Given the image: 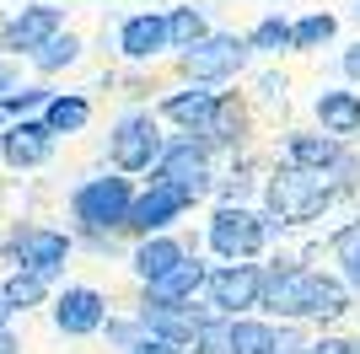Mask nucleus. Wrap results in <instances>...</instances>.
<instances>
[{"instance_id":"34","label":"nucleus","mask_w":360,"mask_h":354,"mask_svg":"<svg viewBox=\"0 0 360 354\" xmlns=\"http://www.w3.org/2000/svg\"><path fill=\"white\" fill-rule=\"evenodd\" d=\"M345 354H360V343H349V349H345Z\"/></svg>"},{"instance_id":"15","label":"nucleus","mask_w":360,"mask_h":354,"mask_svg":"<svg viewBox=\"0 0 360 354\" xmlns=\"http://www.w3.org/2000/svg\"><path fill=\"white\" fill-rule=\"evenodd\" d=\"M205 284V268L199 263H188L183 258L172 274H162V280L150 284V301H162V306H183V301H194V290Z\"/></svg>"},{"instance_id":"26","label":"nucleus","mask_w":360,"mask_h":354,"mask_svg":"<svg viewBox=\"0 0 360 354\" xmlns=\"http://www.w3.org/2000/svg\"><path fill=\"white\" fill-rule=\"evenodd\" d=\"M290 32H296V27H285L280 16H269V22H258V27H253V38H248V44H253V48H285Z\"/></svg>"},{"instance_id":"18","label":"nucleus","mask_w":360,"mask_h":354,"mask_svg":"<svg viewBox=\"0 0 360 354\" xmlns=\"http://www.w3.org/2000/svg\"><path fill=\"white\" fill-rule=\"evenodd\" d=\"M231 354H280L269 322H231Z\"/></svg>"},{"instance_id":"12","label":"nucleus","mask_w":360,"mask_h":354,"mask_svg":"<svg viewBox=\"0 0 360 354\" xmlns=\"http://www.w3.org/2000/svg\"><path fill=\"white\" fill-rule=\"evenodd\" d=\"M16 258H22V268L54 274V268L70 258V242H65L60 231H22V236H16Z\"/></svg>"},{"instance_id":"3","label":"nucleus","mask_w":360,"mask_h":354,"mask_svg":"<svg viewBox=\"0 0 360 354\" xmlns=\"http://www.w3.org/2000/svg\"><path fill=\"white\" fill-rule=\"evenodd\" d=\"M129 183L124 177H97L86 188L75 193V221H86L91 231H103V225H124L129 221Z\"/></svg>"},{"instance_id":"16","label":"nucleus","mask_w":360,"mask_h":354,"mask_svg":"<svg viewBox=\"0 0 360 354\" xmlns=\"http://www.w3.org/2000/svg\"><path fill=\"white\" fill-rule=\"evenodd\" d=\"M317 118L328 134H355L360 129V97L355 91H323L317 97Z\"/></svg>"},{"instance_id":"27","label":"nucleus","mask_w":360,"mask_h":354,"mask_svg":"<svg viewBox=\"0 0 360 354\" xmlns=\"http://www.w3.org/2000/svg\"><path fill=\"white\" fill-rule=\"evenodd\" d=\"M75 54H81V44H75V38H49V44L38 48V65H44V70H60V65H70Z\"/></svg>"},{"instance_id":"24","label":"nucleus","mask_w":360,"mask_h":354,"mask_svg":"<svg viewBox=\"0 0 360 354\" xmlns=\"http://www.w3.org/2000/svg\"><path fill=\"white\" fill-rule=\"evenodd\" d=\"M237 124H242V107H237V103H215V107H210V118H205L199 129L215 134V140H231V134H237Z\"/></svg>"},{"instance_id":"22","label":"nucleus","mask_w":360,"mask_h":354,"mask_svg":"<svg viewBox=\"0 0 360 354\" xmlns=\"http://www.w3.org/2000/svg\"><path fill=\"white\" fill-rule=\"evenodd\" d=\"M86 124V103L81 97H54L49 103V129L54 134H70V129H81Z\"/></svg>"},{"instance_id":"32","label":"nucleus","mask_w":360,"mask_h":354,"mask_svg":"<svg viewBox=\"0 0 360 354\" xmlns=\"http://www.w3.org/2000/svg\"><path fill=\"white\" fill-rule=\"evenodd\" d=\"M16 349V343H11V333H0V354H11Z\"/></svg>"},{"instance_id":"7","label":"nucleus","mask_w":360,"mask_h":354,"mask_svg":"<svg viewBox=\"0 0 360 354\" xmlns=\"http://www.w3.org/2000/svg\"><path fill=\"white\" fill-rule=\"evenodd\" d=\"M162 156V140H156V124H150L146 113H129L119 124V134H113V162L124 166V172H146L150 162Z\"/></svg>"},{"instance_id":"31","label":"nucleus","mask_w":360,"mask_h":354,"mask_svg":"<svg viewBox=\"0 0 360 354\" xmlns=\"http://www.w3.org/2000/svg\"><path fill=\"white\" fill-rule=\"evenodd\" d=\"M345 70H349V75H355V81H360V44H355V48H349V54H345Z\"/></svg>"},{"instance_id":"13","label":"nucleus","mask_w":360,"mask_h":354,"mask_svg":"<svg viewBox=\"0 0 360 354\" xmlns=\"http://www.w3.org/2000/svg\"><path fill=\"white\" fill-rule=\"evenodd\" d=\"M156 177H162V183H178V188H188L199 199V193H205V150H194V140L172 145L162 156V166H156Z\"/></svg>"},{"instance_id":"19","label":"nucleus","mask_w":360,"mask_h":354,"mask_svg":"<svg viewBox=\"0 0 360 354\" xmlns=\"http://www.w3.org/2000/svg\"><path fill=\"white\" fill-rule=\"evenodd\" d=\"M290 162L296 166H333L339 162V145L317 140V134H290Z\"/></svg>"},{"instance_id":"2","label":"nucleus","mask_w":360,"mask_h":354,"mask_svg":"<svg viewBox=\"0 0 360 354\" xmlns=\"http://www.w3.org/2000/svg\"><path fill=\"white\" fill-rule=\"evenodd\" d=\"M269 204L280 209V221H312L317 209L328 204V183H323V172H301V166H290L285 177H274V183H269Z\"/></svg>"},{"instance_id":"17","label":"nucleus","mask_w":360,"mask_h":354,"mask_svg":"<svg viewBox=\"0 0 360 354\" xmlns=\"http://www.w3.org/2000/svg\"><path fill=\"white\" fill-rule=\"evenodd\" d=\"M183 263V247L178 242H167V236H156V242H140V252H135V268H140V280L146 284H156L162 280V274H172V268Z\"/></svg>"},{"instance_id":"4","label":"nucleus","mask_w":360,"mask_h":354,"mask_svg":"<svg viewBox=\"0 0 360 354\" xmlns=\"http://www.w3.org/2000/svg\"><path fill=\"white\" fill-rule=\"evenodd\" d=\"M248 48L242 38H231V32H221V38H199V44L183 48V70L194 75V81H215V75H231L248 59Z\"/></svg>"},{"instance_id":"28","label":"nucleus","mask_w":360,"mask_h":354,"mask_svg":"<svg viewBox=\"0 0 360 354\" xmlns=\"http://www.w3.org/2000/svg\"><path fill=\"white\" fill-rule=\"evenodd\" d=\"M333 252L345 258V274L360 284V225H349V231H339V242H333Z\"/></svg>"},{"instance_id":"6","label":"nucleus","mask_w":360,"mask_h":354,"mask_svg":"<svg viewBox=\"0 0 360 354\" xmlns=\"http://www.w3.org/2000/svg\"><path fill=\"white\" fill-rule=\"evenodd\" d=\"M183 204H194V193L178 188V183H162V177H156V188L140 193L135 204H129V221H124V225H135L140 236H150V231H162L172 215H183Z\"/></svg>"},{"instance_id":"10","label":"nucleus","mask_w":360,"mask_h":354,"mask_svg":"<svg viewBox=\"0 0 360 354\" xmlns=\"http://www.w3.org/2000/svg\"><path fill=\"white\" fill-rule=\"evenodd\" d=\"M54 322H60V333H97L103 327V295L86 290V284H75V290L60 295V306H54Z\"/></svg>"},{"instance_id":"30","label":"nucleus","mask_w":360,"mask_h":354,"mask_svg":"<svg viewBox=\"0 0 360 354\" xmlns=\"http://www.w3.org/2000/svg\"><path fill=\"white\" fill-rule=\"evenodd\" d=\"M349 349V343H339V339H328V343H312V349H307V354H345Z\"/></svg>"},{"instance_id":"21","label":"nucleus","mask_w":360,"mask_h":354,"mask_svg":"<svg viewBox=\"0 0 360 354\" xmlns=\"http://www.w3.org/2000/svg\"><path fill=\"white\" fill-rule=\"evenodd\" d=\"M44 280L49 274H38V268H22L11 284H6V306H32V301H44Z\"/></svg>"},{"instance_id":"23","label":"nucleus","mask_w":360,"mask_h":354,"mask_svg":"<svg viewBox=\"0 0 360 354\" xmlns=\"http://www.w3.org/2000/svg\"><path fill=\"white\" fill-rule=\"evenodd\" d=\"M167 27H172V44L188 48V44H199V38H205V16H199L194 6H183V11L167 16Z\"/></svg>"},{"instance_id":"9","label":"nucleus","mask_w":360,"mask_h":354,"mask_svg":"<svg viewBox=\"0 0 360 354\" xmlns=\"http://www.w3.org/2000/svg\"><path fill=\"white\" fill-rule=\"evenodd\" d=\"M210 295H215V306H226V311L258 306V301H264V274H258L253 263L221 268V274H210Z\"/></svg>"},{"instance_id":"29","label":"nucleus","mask_w":360,"mask_h":354,"mask_svg":"<svg viewBox=\"0 0 360 354\" xmlns=\"http://www.w3.org/2000/svg\"><path fill=\"white\" fill-rule=\"evenodd\" d=\"M129 354H178V349H172V339H162V333H156V339L135 343V349H129Z\"/></svg>"},{"instance_id":"33","label":"nucleus","mask_w":360,"mask_h":354,"mask_svg":"<svg viewBox=\"0 0 360 354\" xmlns=\"http://www.w3.org/2000/svg\"><path fill=\"white\" fill-rule=\"evenodd\" d=\"M6 311H11V306H6V295H0V317H6Z\"/></svg>"},{"instance_id":"14","label":"nucleus","mask_w":360,"mask_h":354,"mask_svg":"<svg viewBox=\"0 0 360 354\" xmlns=\"http://www.w3.org/2000/svg\"><path fill=\"white\" fill-rule=\"evenodd\" d=\"M119 44L129 59H150V54H162L167 44H172V27H167V16H129L119 32Z\"/></svg>"},{"instance_id":"11","label":"nucleus","mask_w":360,"mask_h":354,"mask_svg":"<svg viewBox=\"0 0 360 354\" xmlns=\"http://www.w3.org/2000/svg\"><path fill=\"white\" fill-rule=\"evenodd\" d=\"M49 145H54V129H49V118L44 124H16V129H6V140H0V150H6V162L11 166H38L49 162Z\"/></svg>"},{"instance_id":"5","label":"nucleus","mask_w":360,"mask_h":354,"mask_svg":"<svg viewBox=\"0 0 360 354\" xmlns=\"http://www.w3.org/2000/svg\"><path fill=\"white\" fill-rule=\"evenodd\" d=\"M210 247L226 252V258H248V252L264 247V221H258L253 209H215L210 221Z\"/></svg>"},{"instance_id":"8","label":"nucleus","mask_w":360,"mask_h":354,"mask_svg":"<svg viewBox=\"0 0 360 354\" xmlns=\"http://www.w3.org/2000/svg\"><path fill=\"white\" fill-rule=\"evenodd\" d=\"M54 32H60V11H54V6H32V11H22L11 27L0 32V48H11V54H38Z\"/></svg>"},{"instance_id":"20","label":"nucleus","mask_w":360,"mask_h":354,"mask_svg":"<svg viewBox=\"0 0 360 354\" xmlns=\"http://www.w3.org/2000/svg\"><path fill=\"white\" fill-rule=\"evenodd\" d=\"M221 103V97H215V91H183V97H172V103H167V118H178V124H205V118H210V107Z\"/></svg>"},{"instance_id":"25","label":"nucleus","mask_w":360,"mask_h":354,"mask_svg":"<svg viewBox=\"0 0 360 354\" xmlns=\"http://www.w3.org/2000/svg\"><path fill=\"white\" fill-rule=\"evenodd\" d=\"M333 38V16H307V22H296V32H290V44L296 48H317Z\"/></svg>"},{"instance_id":"1","label":"nucleus","mask_w":360,"mask_h":354,"mask_svg":"<svg viewBox=\"0 0 360 354\" xmlns=\"http://www.w3.org/2000/svg\"><path fill=\"white\" fill-rule=\"evenodd\" d=\"M264 306L280 317H339L349 295L339 280H323L312 268H274L264 274Z\"/></svg>"}]
</instances>
